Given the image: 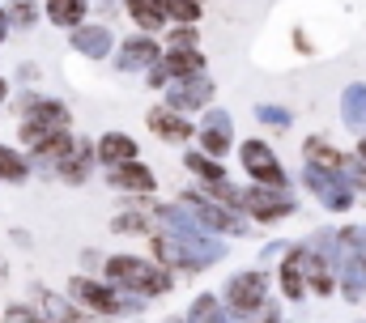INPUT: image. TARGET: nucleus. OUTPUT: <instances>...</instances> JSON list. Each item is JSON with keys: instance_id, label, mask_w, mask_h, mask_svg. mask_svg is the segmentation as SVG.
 <instances>
[{"instance_id": "obj_12", "label": "nucleus", "mask_w": 366, "mask_h": 323, "mask_svg": "<svg viewBox=\"0 0 366 323\" xmlns=\"http://www.w3.org/2000/svg\"><path fill=\"white\" fill-rule=\"evenodd\" d=\"M213 94H217V85L209 73H200V77H183V81H171L167 85V106H175L183 115H192V111H209L213 106Z\"/></svg>"}, {"instance_id": "obj_27", "label": "nucleus", "mask_w": 366, "mask_h": 323, "mask_svg": "<svg viewBox=\"0 0 366 323\" xmlns=\"http://www.w3.org/2000/svg\"><path fill=\"white\" fill-rule=\"evenodd\" d=\"M183 166H187V174H196V179H200V187L226 183V166H222L217 158H209L204 149H187V154H183Z\"/></svg>"}, {"instance_id": "obj_39", "label": "nucleus", "mask_w": 366, "mask_h": 323, "mask_svg": "<svg viewBox=\"0 0 366 323\" xmlns=\"http://www.w3.org/2000/svg\"><path fill=\"white\" fill-rule=\"evenodd\" d=\"M9 26H13V21H9V9H0V43L9 39Z\"/></svg>"}, {"instance_id": "obj_2", "label": "nucleus", "mask_w": 366, "mask_h": 323, "mask_svg": "<svg viewBox=\"0 0 366 323\" xmlns=\"http://www.w3.org/2000/svg\"><path fill=\"white\" fill-rule=\"evenodd\" d=\"M179 200L196 213V222H200L209 234H217V239H247V234H252V222H247L243 213H234V209L217 204V200H213V196H204L200 187H183Z\"/></svg>"}, {"instance_id": "obj_10", "label": "nucleus", "mask_w": 366, "mask_h": 323, "mask_svg": "<svg viewBox=\"0 0 366 323\" xmlns=\"http://www.w3.org/2000/svg\"><path fill=\"white\" fill-rule=\"evenodd\" d=\"M196 141H200V149H204L209 158H217V162L226 158V154L234 149V119H230V111H226V106H209L204 119H200Z\"/></svg>"}, {"instance_id": "obj_28", "label": "nucleus", "mask_w": 366, "mask_h": 323, "mask_svg": "<svg viewBox=\"0 0 366 323\" xmlns=\"http://www.w3.org/2000/svg\"><path fill=\"white\" fill-rule=\"evenodd\" d=\"M111 230H115V234H128V239H141V234H154L158 226H154V213H145V209H124V213L111 217Z\"/></svg>"}, {"instance_id": "obj_26", "label": "nucleus", "mask_w": 366, "mask_h": 323, "mask_svg": "<svg viewBox=\"0 0 366 323\" xmlns=\"http://www.w3.org/2000/svg\"><path fill=\"white\" fill-rule=\"evenodd\" d=\"M47 21L51 26H64V30H77L86 26V13H90V0H47Z\"/></svg>"}, {"instance_id": "obj_15", "label": "nucleus", "mask_w": 366, "mask_h": 323, "mask_svg": "<svg viewBox=\"0 0 366 323\" xmlns=\"http://www.w3.org/2000/svg\"><path fill=\"white\" fill-rule=\"evenodd\" d=\"M30 294H34L39 311H43L51 323H98L90 311H86V307H77L69 294L60 298V294H51V289H43V285H30Z\"/></svg>"}, {"instance_id": "obj_36", "label": "nucleus", "mask_w": 366, "mask_h": 323, "mask_svg": "<svg viewBox=\"0 0 366 323\" xmlns=\"http://www.w3.org/2000/svg\"><path fill=\"white\" fill-rule=\"evenodd\" d=\"M350 183L358 187V196H366V162L354 154V162H350Z\"/></svg>"}, {"instance_id": "obj_19", "label": "nucleus", "mask_w": 366, "mask_h": 323, "mask_svg": "<svg viewBox=\"0 0 366 323\" xmlns=\"http://www.w3.org/2000/svg\"><path fill=\"white\" fill-rule=\"evenodd\" d=\"M341 277V298L345 302H366V255L362 251H350L337 268Z\"/></svg>"}, {"instance_id": "obj_34", "label": "nucleus", "mask_w": 366, "mask_h": 323, "mask_svg": "<svg viewBox=\"0 0 366 323\" xmlns=\"http://www.w3.org/2000/svg\"><path fill=\"white\" fill-rule=\"evenodd\" d=\"M4 323H51L39 307H26V302H17V307H4Z\"/></svg>"}, {"instance_id": "obj_33", "label": "nucleus", "mask_w": 366, "mask_h": 323, "mask_svg": "<svg viewBox=\"0 0 366 323\" xmlns=\"http://www.w3.org/2000/svg\"><path fill=\"white\" fill-rule=\"evenodd\" d=\"M196 43H200V30H196V26H171L162 47L171 51V47H196Z\"/></svg>"}, {"instance_id": "obj_21", "label": "nucleus", "mask_w": 366, "mask_h": 323, "mask_svg": "<svg viewBox=\"0 0 366 323\" xmlns=\"http://www.w3.org/2000/svg\"><path fill=\"white\" fill-rule=\"evenodd\" d=\"M73 149H77V136H73V128H64V132H51L39 149H30V162H34V166H43V170H56V166L69 158Z\"/></svg>"}, {"instance_id": "obj_1", "label": "nucleus", "mask_w": 366, "mask_h": 323, "mask_svg": "<svg viewBox=\"0 0 366 323\" xmlns=\"http://www.w3.org/2000/svg\"><path fill=\"white\" fill-rule=\"evenodd\" d=\"M102 281H111L115 289H128V294H137L145 302H154V298L175 289V272L171 268H162L149 255H128V251L102 259Z\"/></svg>"}, {"instance_id": "obj_32", "label": "nucleus", "mask_w": 366, "mask_h": 323, "mask_svg": "<svg viewBox=\"0 0 366 323\" xmlns=\"http://www.w3.org/2000/svg\"><path fill=\"white\" fill-rule=\"evenodd\" d=\"M39 17H43V9H39L34 0H13V9H9V21H13L17 30H30Z\"/></svg>"}, {"instance_id": "obj_30", "label": "nucleus", "mask_w": 366, "mask_h": 323, "mask_svg": "<svg viewBox=\"0 0 366 323\" xmlns=\"http://www.w3.org/2000/svg\"><path fill=\"white\" fill-rule=\"evenodd\" d=\"M167 13L175 26H196L204 17V0H167Z\"/></svg>"}, {"instance_id": "obj_16", "label": "nucleus", "mask_w": 366, "mask_h": 323, "mask_svg": "<svg viewBox=\"0 0 366 323\" xmlns=\"http://www.w3.org/2000/svg\"><path fill=\"white\" fill-rule=\"evenodd\" d=\"M94 166H98V145L81 136V141H77V149H73L69 158L60 162L51 174H56L60 183H69V187H81V183H86V179L94 174Z\"/></svg>"}, {"instance_id": "obj_17", "label": "nucleus", "mask_w": 366, "mask_h": 323, "mask_svg": "<svg viewBox=\"0 0 366 323\" xmlns=\"http://www.w3.org/2000/svg\"><path fill=\"white\" fill-rule=\"evenodd\" d=\"M277 285H281V294H285V302H307V272H302V251H298V242L281 255V268H277Z\"/></svg>"}, {"instance_id": "obj_9", "label": "nucleus", "mask_w": 366, "mask_h": 323, "mask_svg": "<svg viewBox=\"0 0 366 323\" xmlns=\"http://www.w3.org/2000/svg\"><path fill=\"white\" fill-rule=\"evenodd\" d=\"M167 47L154 39V34H132L115 47V69L119 73H149L154 64H162Z\"/></svg>"}, {"instance_id": "obj_7", "label": "nucleus", "mask_w": 366, "mask_h": 323, "mask_svg": "<svg viewBox=\"0 0 366 323\" xmlns=\"http://www.w3.org/2000/svg\"><path fill=\"white\" fill-rule=\"evenodd\" d=\"M13 111H17L21 119H30V124H43V128H51V132H64V128H73V111H69V102H60V98H47V94H39V89H26L21 98H13Z\"/></svg>"}, {"instance_id": "obj_43", "label": "nucleus", "mask_w": 366, "mask_h": 323, "mask_svg": "<svg viewBox=\"0 0 366 323\" xmlns=\"http://www.w3.org/2000/svg\"><path fill=\"white\" fill-rule=\"evenodd\" d=\"M0 277H4V259H0Z\"/></svg>"}, {"instance_id": "obj_14", "label": "nucleus", "mask_w": 366, "mask_h": 323, "mask_svg": "<svg viewBox=\"0 0 366 323\" xmlns=\"http://www.w3.org/2000/svg\"><path fill=\"white\" fill-rule=\"evenodd\" d=\"M107 179H111V187H119V192H128V196H154L158 192V174L145 166V162H124V166H111L107 170Z\"/></svg>"}, {"instance_id": "obj_24", "label": "nucleus", "mask_w": 366, "mask_h": 323, "mask_svg": "<svg viewBox=\"0 0 366 323\" xmlns=\"http://www.w3.org/2000/svg\"><path fill=\"white\" fill-rule=\"evenodd\" d=\"M162 64H167L171 81H183V77H200L209 60L200 56V47H171V51L162 56Z\"/></svg>"}, {"instance_id": "obj_42", "label": "nucleus", "mask_w": 366, "mask_h": 323, "mask_svg": "<svg viewBox=\"0 0 366 323\" xmlns=\"http://www.w3.org/2000/svg\"><path fill=\"white\" fill-rule=\"evenodd\" d=\"M162 323H187V319H179V315H171V319H162Z\"/></svg>"}, {"instance_id": "obj_35", "label": "nucleus", "mask_w": 366, "mask_h": 323, "mask_svg": "<svg viewBox=\"0 0 366 323\" xmlns=\"http://www.w3.org/2000/svg\"><path fill=\"white\" fill-rule=\"evenodd\" d=\"M145 85H149V89H162V94H167V85H171V73H167V64H154V69L145 73Z\"/></svg>"}, {"instance_id": "obj_29", "label": "nucleus", "mask_w": 366, "mask_h": 323, "mask_svg": "<svg viewBox=\"0 0 366 323\" xmlns=\"http://www.w3.org/2000/svg\"><path fill=\"white\" fill-rule=\"evenodd\" d=\"M30 174H34L30 154H17L13 145H4V141H0V179H4V183H26Z\"/></svg>"}, {"instance_id": "obj_37", "label": "nucleus", "mask_w": 366, "mask_h": 323, "mask_svg": "<svg viewBox=\"0 0 366 323\" xmlns=\"http://www.w3.org/2000/svg\"><path fill=\"white\" fill-rule=\"evenodd\" d=\"M294 47H298V51H302V56H311V39H307V34H302V30H294Z\"/></svg>"}, {"instance_id": "obj_23", "label": "nucleus", "mask_w": 366, "mask_h": 323, "mask_svg": "<svg viewBox=\"0 0 366 323\" xmlns=\"http://www.w3.org/2000/svg\"><path fill=\"white\" fill-rule=\"evenodd\" d=\"M341 124L350 128V132H366V85L362 81H354V85H345L341 89Z\"/></svg>"}, {"instance_id": "obj_40", "label": "nucleus", "mask_w": 366, "mask_h": 323, "mask_svg": "<svg viewBox=\"0 0 366 323\" xmlns=\"http://www.w3.org/2000/svg\"><path fill=\"white\" fill-rule=\"evenodd\" d=\"M354 154H358V158L366 162V132H362V136H358V149H354Z\"/></svg>"}, {"instance_id": "obj_38", "label": "nucleus", "mask_w": 366, "mask_h": 323, "mask_svg": "<svg viewBox=\"0 0 366 323\" xmlns=\"http://www.w3.org/2000/svg\"><path fill=\"white\" fill-rule=\"evenodd\" d=\"M285 251H290L285 242H269V247H264V259H277V255H285Z\"/></svg>"}, {"instance_id": "obj_5", "label": "nucleus", "mask_w": 366, "mask_h": 323, "mask_svg": "<svg viewBox=\"0 0 366 323\" xmlns=\"http://www.w3.org/2000/svg\"><path fill=\"white\" fill-rule=\"evenodd\" d=\"M69 298L77 307H86L90 315H128V311H141V302H145V298L128 302V298H119V289L111 281H94V277H73Z\"/></svg>"}, {"instance_id": "obj_13", "label": "nucleus", "mask_w": 366, "mask_h": 323, "mask_svg": "<svg viewBox=\"0 0 366 323\" xmlns=\"http://www.w3.org/2000/svg\"><path fill=\"white\" fill-rule=\"evenodd\" d=\"M69 43H73V51H77L81 60H107L111 47H115V34H111V26H102V21H86V26L69 30Z\"/></svg>"}, {"instance_id": "obj_11", "label": "nucleus", "mask_w": 366, "mask_h": 323, "mask_svg": "<svg viewBox=\"0 0 366 323\" xmlns=\"http://www.w3.org/2000/svg\"><path fill=\"white\" fill-rule=\"evenodd\" d=\"M145 124H149V132L162 141V145H187L196 132H200V124H192L183 111L175 106H167V102H158V106H149L145 111Z\"/></svg>"}, {"instance_id": "obj_4", "label": "nucleus", "mask_w": 366, "mask_h": 323, "mask_svg": "<svg viewBox=\"0 0 366 323\" xmlns=\"http://www.w3.org/2000/svg\"><path fill=\"white\" fill-rule=\"evenodd\" d=\"M307 192L328 209V213H350L358 200V187L350 183V170H324V166H302Z\"/></svg>"}, {"instance_id": "obj_25", "label": "nucleus", "mask_w": 366, "mask_h": 323, "mask_svg": "<svg viewBox=\"0 0 366 323\" xmlns=\"http://www.w3.org/2000/svg\"><path fill=\"white\" fill-rule=\"evenodd\" d=\"M183 319H187V323H234V319H230V307H226L217 294H196Z\"/></svg>"}, {"instance_id": "obj_20", "label": "nucleus", "mask_w": 366, "mask_h": 323, "mask_svg": "<svg viewBox=\"0 0 366 323\" xmlns=\"http://www.w3.org/2000/svg\"><path fill=\"white\" fill-rule=\"evenodd\" d=\"M128 17L141 26V34H158L171 26V13H167V0H124Z\"/></svg>"}, {"instance_id": "obj_22", "label": "nucleus", "mask_w": 366, "mask_h": 323, "mask_svg": "<svg viewBox=\"0 0 366 323\" xmlns=\"http://www.w3.org/2000/svg\"><path fill=\"white\" fill-rule=\"evenodd\" d=\"M302 162L307 166H324V170H350V154H341L337 145H328L324 136H307L302 141Z\"/></svg>"}, {"instance_id": "obj_6", "label": "nucleus", "mask_w": 366, "mask_h": 323, "mask_svg": "<svg viewBox=\"0 0 366 323\" xmlns=\"http://www.w3.org/2000/svg\"><path fill=\"white\" fill-rule=\"evenodd\" d=\"M239 166L247 170L252 183H264V187H281V192H290V174H285V166L277 162V154H273L269 141H260V136L243 141V145H239Z\"/></svg>"}, {"instance_id": "obj_41", "label": "nucleus", "mask_w": 366, "mask_h": 323, "mask_svg": "<svg viewBox=\"0 0 366 323\" xmlns=\"http://www.w3.org/2000/svg\"><path fill=\"white\" fill-rule=\"evenodd\" d=\"M4 98H9V81L0 77V106H4Z\"/></svg>"}, {"instance_id": "obj_31", "label": "nucleus", "mask_w": 366, "mask_h": 323, "mask_svg": "<svg viewBox=\"0 0 366 323\" xmlns=\"http://www.w3.org/2000/svg\"><path fill=\"white\" fill-rule=\"evenodd\" d=\"M256 119H260L264 128L285 132V128L294 124V111H290V106H273V102H256Z\"/></svg>"}, {"instance_id": "obj_18", "label": "nucleus", "mask_w": 366, "mask_h": 323, "mask_svg": "<svg viewBox=\"0 0 366 323\" xmlns=\"http://www.w3.org/2000/svg\"><path fill=\"white\" fill-rule=\"evenodd\" d=\"M98 166H124V162H141V145H137V136H128V132H102L98 141Z\"/></svg>"}, {"instance_id": "obj_3", "label": "nucleus", "mask_w": 366, "mask_h": 323, "mask_svg": "<svg viewBox=\"0 0 366 323\" xmlns=\"http://www.w3.org/2000/svg\"><path fill=\"white\" fill-rule=\"evenodd\" d=\"M222 302L230 307V315H243V319H256L264 315L269 307V272L264 268H243L226 281L222 289Z\"/></svg>"}, {"instance_id": "obj_8", "label": "nucleus", "mask_w": 366, "mask_h": 323, "mask_svg": "<svg viewBox=\"0 0 366 323\" xmlns=\"http://www.w3.org/2000/svg\"><path fill=\"white\" fill-rule=\"evenodd\" d=\"M256 226H277L285 222L290 213H298V200L281 187H264V183H252L247 187V209H243Z\"/></svg>"}]
</instances>
